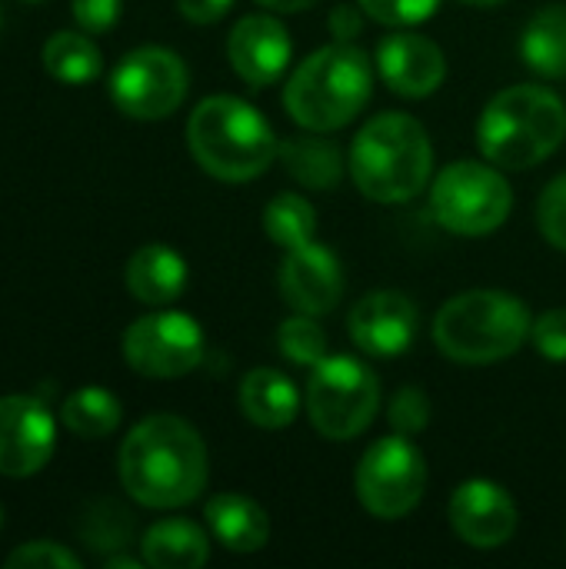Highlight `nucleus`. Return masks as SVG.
<instances>
[{
  "label": "nucleus",
  "instance_id": "obj_1",
  "mask_svg": "<svg viewBox=\"0 0 566 569\" xmlns=\"http://www.w3.org/2000/svg\"><path fill=\"white\" fill-rule=\"evenodd\" d=\"M123 490L147 510H180L207 487V447L197 427L173 413L143 417L120 443Z\"/></svg>",
  "mask_w": 566,
  "mask_h": 569
},
{
  "label": "nucleus",
  "instance_id": "obj_2",
  "mask_svg": "<svg viewBox=\"0 0 566 569\" xmlns=\"http://www.w3.org/2000/svg\"><path fill=\"white\" fill-rule=\"evenodd\" d=\"M434 147L424 123L410 113H377L350 143V177L374 203H407L430 183Z\"/></svg>",
  "mask_w": 566,
  "mask_h": 569
},
{
  "label": "nucleus",
  "instance_id": "obj_3",
  "mask_svg": "<svg viewBox=\"0 0 566 569\" xmlns=\"http://www.w3.org/2000/svg\"><path fill=\"white\" fill-rule=\"evenodd\" d=\"M566 137L564 100L537 83L500 90L477 120V147L500 170H530L557 153Z\"/></svg>",
  "mask_w": 566,
  "mask_h": 569
},
{
  "label": "nucleus",
  "instance_id": "obj_4",
  "mask_svg": "<svg viewBox=\"0 0 566 569\" xmlns=\"http://www.w3.org/2000/svg\"><path fill=\"white\" fill-rule=\"evenodd\" d=\"M374 63L357 43H330L314 50L287 80L284 107L294 123L314 133L347 127L370 100Z\"/></svg>",
  "mask_w": 566,
  "mask_h": 569
},
{
  "label": "nucleus",
  "instance_id": "obj_5",
  "mask_svg": "<svg viewBox=\"0 0 566 569\" xmlns=\"http://www.w3.org/2000/svg\"><path fill=\"white\" fill-rule=\"evenodd\" d=\"M187 147L203 173L224 183L257 180L277 157L274 127L240 97H207L187 120Z\"/></svg>",
  "mask_w": 566,
  "mask_h": 569
},
{
  "label": "nucleus",
  "instance_id": "obj_6",
  "mask_svg": "<svg viewBox=\"0 0 566 569\" xmlns=\"http://www.w3.org/2000/svg\"><path fill=\"white\" fill-rule=\"evenodd\" d=\"M527 303L504 290H467L450 297L434 317V343L454 363L487 367L514 357L530 337Z\"/></svg>",
  "mask_w": 566,
  "mask_h": 569
},
{
  "label": "nucleus",
  "instance_id": "obj_7",
  "mask_svg": "<svg viewBox=\"0 0 566 569\" xmlns=\"http://www.w3.org/2000/svg\"><path fill=\"white\" fill-rule=\"evenodd\" d=\"M380 410V380L377 373L350 353L324 357L310 370L307 383V417L324 440H354L360 437Z\"/></svg>",
  "mask_w": 566,
  "mask_h": 569
},
{
  "label": "nucleus",
  "instance_id": "obj_8",
  "mask_svg": "<svg viewBox=\"0 0 566 569\" xmlns=\"http://www.w3.org/2000/svg\"><path fill=\"white\" fill-rule=\"evenodd\" d=\"M434 220L457 237H487L504 227L514 210V190L490 160H457L434 177Z\"/></svg>",
  "mask_w": 566,
  "mask_h": 569
},
{
  "label": "nucleus",
  "instance_id": "obj_9",
  "mask_svg": "<svg viewBox=\"0 0 566 569\" xmlns=\"http://www.w3.org/2000/svg\"><path fill=\"white\" fill-rule=\"evenodd\" d=\"M357 500L377 520L407 517L427 490V460L404 437H384L367 447L354 473Z\"/></svg>",
  "mask_w": 566,
  "mask_h": 569
},
{
  "label": "nucleus",
  "instance_id": "obj_10",
  "mask_svg": "<svg viewBox=\"0 0 566 569\" xmlns=\"http://www.w3.org/2000/svg\"><path fill=\"white\" fill-rule=\"evenodd\" d=\"M190 90V70L167 47H137L110 73V100L130 120L170 117Z\"/></svg>",
  "mask_w": 566,
  "mask_h": 569
},
{
  "label": "nucleus",
  "instance_id": "obj_11",
  "mask_svg": "<svg viewBox=\"0 0 566 569\" xmlns=\"http://www.w3.org/2000/svg\"><path fill=\"white\" fill-rule=\"evenodd\" d=\"M123 360L133 373L150 380H177L203 363V330L190 313L157 310L133 320L120 340Z\"/></svg>",
  "mask_w": 566,
  "mask_h": 569
},
{
  "label": "nucleus",
  "instance_id": "obj_12",
  "mask_svg": "<svg viewBox=\"0 0 566 569\" xmlns=\"http://www.w3.org/2000/svg\"><path fill=\"white\" fill-rule=\"evenodd\" d=\"M57 447L50 407L27 393L0 397V473L23 480L40 473Z\"/></svg>",
  "mask_w": 566,
  "mask_h": 569
},
{
  "label": "nucleus",
  "instance_id": "obj_13",
  "mask_svg": "<svg viewBox=\"0 0 566 569\" xmlns=\"http://www.w3.org/2000/svg\"><path fill=\"white\" fill-rule=\"evenodd\" d=\"M420 327L417 303L397 290H374L360 297L347 317L350 340L377 360H394L410 350Z\"/></svg>",
  "mask_w": 566,
  "mask_h": 569
},
{
  "label": "nucleus",
  "instance_id": "obj_14",
  "mask_svg": "<svg viewBox=\"0 0 566 569\" xmlns=\"http://www.w3.org/2000/svg\"><path fill=\"white\" fill-rule=\"evenodd\" d=\"M454 533L474 550H497L517 533V503L494 480H467L447 503Z\"/></svg>",
  "mask_w": 566,
  "mask_h": 569
},
{
  "label": "nucleus",
  "instance_id": "obj_15",
  "mask_svg": "<svg viewBox=\"0 0 566 569\" xmlns=\"http://www.w3.org/2000/svg\"><path fill=\"white\" fill-rule=\"evenodd\" d=\"M227 57L234 73L260 90L270 87L284 77V70L290 67L294 57V43L287 27L270 17V13H247L234 23L230 37H227Z\"/></svg>",
  "mask_w": 566,
  "mask_h": 569
},
{
  "label": "nucleus",
  "instance_id": "obj_16",
  "mask_svg": "<svg viewBox=\"0 0 566 569\" xmlns=\"http://www.w3.org/2000/svg\"><path fill=\"white\" fill-rule=\"evenodd\" d=\"M280 293L297 313H330L344 300V267L337 253L317 240L287 250L280 263Z\"/></svg>",
  "mask_w": 566,
  "mask_h": 569
},
{
  "label": "nucleus",
  "instance_id": "obj_17",
  "mask_svg": "<svg viewBox=\"0 0 566 569\" xmlns=\"http://www.w3.org/2000/svg\"><path fill=\"white\" fill-rule=\"evenodd\" d=\"M377 73L397 97L424 100L444 83L447 60H444V50L430 37L400 27V30H394V33H387L380 40V47H377Z\"/></svg>",
  "mask_w": 566,
  "mask_h": 569
},
{
  "label": "nucleus",
  "instance_id": "obj_18",
  "mask_svg": "<svg viewBox=\"0 0 566 569\" xmlns=\"http://www.w3.org/2000/svg\"><path fill=\"white\" fill-rule=\"evenodd\" d=\"M123 280L133 300L147 307H167L187 290V260L167 243H147L130 253Z\"/></svg>",
  "mask_w": 566,
  "mask_h": 569
},
{
  "label": "nucleus",
  "instance_id": "obj_19",
  "mask_svg": "<svg viewBox=\"0 0 566 569\" xmlns=\"http://www.w3.org/2000/svg\"><path fill=\"white\" fill-rule=\"evenodd\" d=\"M207 527L214 540L230 553H257L270 540L267 510L244 493H217L207 500Z\"/></svg>",
  "mask_w": 566,
  "mask_h": 569
},
{
  "label": "nucleus",
  "instance_id": "obj_20",
  "mask_svg": "<svg viewBox=\"0 0 566 569\" xmlns=\"http://www.w3.org/2000/svg\"><path fill=\"white\" fill-rule=\"evenodd\" d=\"M237 403L240 413L260 427V430H284L297 420L300 410V393L294 387V380L280 370L270 367H257L240 380L237 390Z\"/></svg>",
  "mask_w": 566,
  "mask_h": 569
},
{
  "label": "nucleus",
  "instance_id": "obj_21",
  "mask_svg": "<svg viewBox=\"0 0 566 569\" xmlns=\"http://www.w3.org/2000/svg\"><path fill=\"white\" fill-rule=\"evenodd\" d=\"M140 560L153 569H200L210 560V540L193 520L170 517L140 537Z\"/></svg>",
  "mask_w": 566,
  "mask_h": 569
},
{
  "label": "nucleus",
  "instance_id": "obj_22",
  "mask_svg": "<svg viewBox=\"0 0 566 569\" xmlns=\"http://www.w3.org/2000/svg\"><path fill=\"white\" fill-rule=\"evenodd\" d=\"M277 157L307 190H330L344 177V150L324 137H290L277 147Z\"/></svg>",
  "mask_w": 566,
  "mask_h": 569
},
{
  "label": "nucleus",
  "instance_id": "obj_23",
  "mask_svg": "<svg viewBox=\"0 0 566 569\" xmlns=\"http://www.w3.org/2000/svg\"><path fill=\"white\" fill-rule=\"evenodd\" d=\"M520 57L524 63L550 80L566 77V7L550 3L537 10L520 37Z\"/></svg>",
  "mask_w": 566,
  "mask_h": 569
},
{
  "label": "nucleus",
  "instance_id": "obj_24",
  "mask_svg": "<svg viewBox=\"0 0 566 569\" xmlns=\"http://www.w3.org/2000/svg\"><path fill=\"white\" fill-rule=\"evenodd\" d=\"M40 60L47 73L60 83H90L103 70V53L87 30H57L43 43Z\"/></svg>",
  "mask_w": 566,
  "mask_h": 569
},
{
  "label": "nucleus",
  "instance_id": "obj_25",
  "mask_svg": "<svg viewBox=\"0 0 566 569\" xmlns=\"http://www.w3.org/2000/svg\"><path fill=\"white\" fill-rule=\"evenodd\" d=\"M123 420L120 400L103 387H80L60 407V423L80 440H103Z\"/></svg>",
  "mask_w": 566,
  "mask_h": 569
},
{
  "label": "nucleus",
  "instance_id": "obj_26",
  "mask_svg": "<svg viewBox=\"0 0 566 569\" xmlns=\"http://www.w3.org/2000/svg\"><path fill=\"white\" fill-rule=\"evenodd\" d=\"M264 233L277 247H284V250L310 243L314 233H317V210H314V203L297 197V193H277L264 207Z\"/></svg>",
  "mask_w": 566,
  "mask_h": 569
},
{
  "label": "nucleus",
  "instance_id": "obj_27",
  "mask_svg": "<svg viewBox=\"0 0 566 569\" xmlns=\"http://www.w3.org/2000/svg\"><path fill=\"white\" fill-rule=\"evenodd\" d=\"M277 347L294 367L314 370L327 357V333L320 330L317 317L310 313H294L280 323L277 330Z\"/></svg>",
  "mask_w": 566,
  "mask_h": 569
},
{
  "label": "nucleus",
  "instance_id": "obj_28",
  "mask_svg": "<svg viewBox=\"0 0 566 569\" xmlns=\"http://www.w3.org/2000/svg\"><path fill=\"white\" fill-rule=\"evenodd\" d=\"M7 569H80V557L53 540H30L7 553Z\"/></svg>",
  "mask_w": 566,
  "mask_h": 569
},
{
  "label": "nucleus",
  "instance_id": "obj_29",
  "mask_svg": "<svg viewBox=\"0 0 566 569\" xmlns=\"http://www.w3.org/2000/svg\"><path fill=\"white\" fill-rule=\"evenodd\" d=\"M444 0H360V10L384 27H417L440 10Z\"/></svg>",
  "mask_w": 566,
  "mask_h": 569
},
{
  "label": "nucleus",
  "instance_id": "obj_30",
  "mask_svg": "<svg viewBox=\"0 0 566 569\" xmlns=\"http://www.w3.org/2000/svg\"><path fill=\"white\" fill-rule=\"evenodd\" d=\"M537 227L547 237V243H554L566 253V173L554 177L544 187L537 200Z\"/></svg>",
  "mask_w": 566,
  "mask_h": 569
},
{
  "label": "nucleus",
  "instance_id": "obj_31",
  "mask_svg": "<svg viewBox=\"0 0 566 569\" xmlns=\"http://www.w3.org/2000/svg\"><path fill=\"white\" fill-rule=\"evenodd\" d=\"M387 417H390V427H394L397 433L417 437V433H424L427 423H430V400H427V393L417 390V387H400V390L394 393V400H390Z\"/></svg>",
  "mask_w": 566,
  "mask_h": 569
},
{
  "label": "nucleus",
  "instance_id": "obj_32",
  "mask_svg": "<svg viewBox=\"0 0 566 569\" xmlns=\"http://www.w3.org/2000/svg\"><path fill=\"white\" fill-rule=\"evenodd\" d=\"M530 340L544 360L566 363V307H554L540 313L530 327Z\"/></svg>",
  "mask_w": 566,
  "mask_h": 569
},
{
  "label": "nucleus",
  "instance_id": "obj_33",
  "mask_svg": "<svg viewBox=\"0 0 566 569\" xmlns=\"http://www.w3.org/2000/svg\"><path fill=\"white\" fill-rule=\"evenodd\" d=\"M120 0H73V20L87 33H103L117 23Z\"/></svg>",
  "mask_w": 566,
  "mask_h": 569
},
{
  "label": "nucleus",
  "instance_id": "obj_34",
  "mask_svg": "<svg viewBox=\"0 0 566 569\" xmlns=\"http://www.w3.org/2000/svg\"><path fill=\"white\" fill-rule=\"evenodd\" d=\"M230 7H234V0H177V10L190 23H217L227 17Z\"/></svg>",
  "mask_w": 566,
  "mask_h": 569
},
{
  "label": "nucleus",
  "instance_id": "obj_35",
  "mask_svg": "<svg viewBox=\"0 0 566 569\" xmlns=\"http://www.w3.org/2000/svg\"><path fill=\"white\" fill-rule=\"evenodd\" d=\"M360 30H364V20H360V13H357L354 7H337V10L330 13V33H334L337 40L354 43V37H360Z\"/></svg>",
  "mask_w": 566,
  "mask_h": 569
},
{
  "label": "nucleus",
  "instance_id": "obj_36",
  "mask_svg": "<svg viewBox=\"0 0 566 569\" xmlns=\"http://www.w3.org/2000/svg\"><path fill=\"white\" fill-rule=\"evenodd\" d=\"M264 10H277V13H300L307 7H314L317 0H257Z\"/></svg>",
  "mask_w": 566,
  "mask_h": 569
},
{
  "label": "nucleus",
  "instance_id": "obj_37",
  "mask_svg": "<svg viewBox=\"0 0 566 569\" xmlns=\"http://www.w3.org/2000/svg\"><path fill=\"white\" fill-rule=\"evenodd\" d=\"M143 560H133V557H110L107 560V569H140Z\"/></svg>",
  "mask_w": 566,
  "mask_h": 569
},
{
  "label": "nucleus",
  "instance_id": "obj_38",
  "mask_svg": "<svg viewBox=\"0 0 566 569\" xmlns=\"http://www.w3.org/2000/svg\"><path fill=\"white\" fill-rule=\"evenodd\" d=\"M464 3H467V7H484V10H487V7H500L504 0H464Z\"/></svg>",
  "mask_w": 566,
  "mask_h": 569
},
{
  "label": "nucleus",
  "instance_id": "obj_39",
  "mask_svg": "<svg viewBox=\"0 0 566 569\" xmlns=\"http://www.w3.org/2000/svg\"><path fill=\"white\" fill-rule=\"evenodd\" d=\"M0 527H3V510H0Z\"/></svg>",
  "mask_w": 566,
  "mask_h": 569
},
{
  "label": "nucleus",
  "instance_id": "obj_40",
  "mask_svg": "<svg viewBox=\"0 0 566 569\" xmlns=\"http://www.w3.org/2000/svg\"><path fill=\"white\" fill-rule=\"evenodd\" d=\"M30 3H33V0H30Z\"/></svg>",
  "mask_w": 566,
  "mask_h": 569
}]
</instances>
